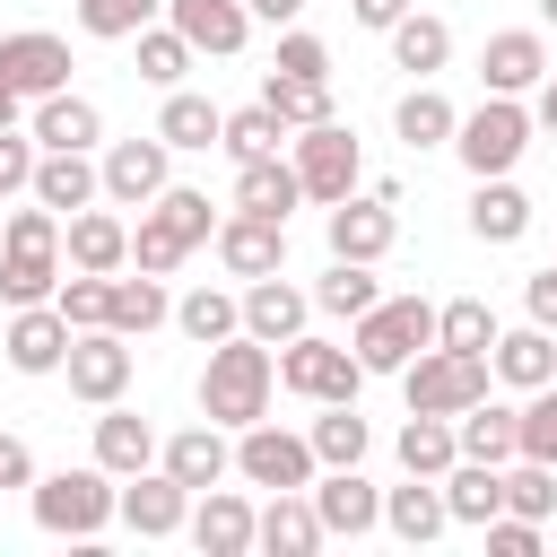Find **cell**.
Listing matches in <instances>:
<instances>
[{"label":"cell","instance_id":"1","mask_svg":"<svg viewBox=\"0 0 557 557\" xmlns=\"http://www.w3.org/2000/svg\"><path fill=\"white\" fill-rule=\"evenodd\" d=\"M270 392H278V348H261L252 331H226L200 366V418L209 426H252V418H270Z\"/></svg>","mask_w":557,"mask_h":557},{"label":"cell","instance_id":"2","mask_svg":"<svg viewBox=\"0 0 557 557\" xmlns=\"http://www.w3.org/2000/svg\"><path fill=\"white\" fill-rule=\"evenodd\" d=\"M348 348H357L366 374H400L418 348H435V305H426V296H374V305L357 313Z\"/></svg>","mask_w":557,"mask_h":557},{"label":"cell","instance_id":"3","mask_svg":"<svg viewBox=\"0 0 557 557\" xmlns=\"http://www.w3.org/2000/svg\"><path fill=\"white\" fill-rule=\"evenodd\" d=\"M113 470L104 461H87V470H52V479H35V522L52 531V540H96L104 522H113Z\"/></svg>","mask_w":557,"mask_h":557},{"label":"cell","instance_id":"4","mask_svg":"<svg viewBox=\"0 0 557 557\" xmlns=\"http://www.w3.org/2000/svg\"><path fill=\"white\" fill-rule=\"evenodd\" d=\"M287 165H296V183H305V200H348L357 191V174H366V148H357V131L331 113V122H305L296 139H287Z\"/></svg>","mask_w":557,"mask_h":557},{"label":"cell","instance_id":"5","mask_svg":"<svg viewBox=\"0 0 557 557\" xmlns=\"http://www.w3.org/2000/svg\"><path fill=\"white\" fill-rule=\"evenodd\" d=\"M453 148H461L470 174H513L522 148H531V104H522V96H487L479 113L453 122Z\"/></svg>","mask_w":557,"mask_h":557},{"label":"cell","instance_id":"6","mask_svg":"<svg viewBox=\"0 0 557 557\" xmlns=\"http://www.w3.org/2000/svg\"><path fill=\"white\" fill-rule=\"evenodd\" d=\"M487 357H461V348H418L409 366H400V392H409V409H435V418H461L470 400H487Z\"/></svg>","mask_w":557,"mask_h":557},{"label":"cell","instance_id":"7","mask_svg":"<svg viewBox=\"0 0 557 557\" xmlns=\"http://www.w3.org/2000/svg\"><path fill=\"white\" fill-rule=\"evenodd\" d=\"M278 383L296 392V400H357L366 392V366H357V348H339V339H313V331H296L287 348H278Z\"/></svg>","mask_w":557,"mask_h":557},{"label":"cell","instance_id":"8","mask_svg":"<svg viewBox=\"0 0 557 557\" xmlns=\"http://www.w3.org/2000/svg\"><path fill=\"white\" fill-rule=\"evenodd\" d=\"M313 444L305 435H287V426H270V418H252V426H235V479L244 487H313Z\"/></svg>","mask_w":557,"mask_h":557},{"label":"cell","instance_id":"9","mask_svg":"<svg viewBox=\"0 0 557 557\" xmlns=\"http://www.w3.org/2000/svg\"><path fill=\"white\" fill-rule=\"evenodd\" d=\"M131 339L113 331V322H96V331H70V357H61V374H70V392L87 400V409H104V400H122L131 392Z\"/></svg>","mask_w":557,"mask_h":557},{"label":"cell","instance_id":"10","mask_svg":"<svg viewBox=\"0 0 557 557\" xmlns=\"http://www.w3.org/2000/svg\"><path fill=\"white\" fill-rule=\"evenodd\" d=\"M96 183H104V200L113 209H148L165 183H174V148L148 131V139H113L104 157H96Z\"/></svg>","mask_w":557,"mask_h":557},{"label":"cell","instance_id":"11","mask_svg":"<svg viewBox=\"0 0 557 557\" xmlns=\"http://www.w3.org/2000/svg\"><path fill=\"white\" fill-rule=\"evenodd\" d=\"M313 513H322V540H366L374 522H383V487L348 461V470H313Z\"/></svg>","mask_w":557,"mask_h":557},{"label":"cell","instance_id":"12","mask_svg":"<svg viewBox=\"0 0 557 557\" xmlns=\"http://www.w3.org/2000/svg\"><path fill=\"white\" fill-rule=\"evenodd\" d=\"M209 244H218L226 278H270V270H287V218H252V209H226Z\"/></svg>","mask_w":557,"mask_h":557},{"label":"cell","instance_id":"13","mask_svg":"<svg viewBox=\"0 0 557 557\" xmlns=\"http://www.w3.org/2000/svg\"><path fill=\"white\" fill-rule=\"evenodd\" d=\"M113 513H122L139 540H174V531H183V513H191V487H183L174 470H157V461H148V470H131V479H122Z\"/></svg>","mask_w":557,"mask_h":557},{"label":"cell","instance_id":"14","mask_svg":"<svg viewBox=\"0 0 557 557\" xmlns=\"http://www.w3.org/2000/svg\"><path fill=\"white\" fill-rule=\"evenodd\" d=\"M235 305H244V331H252L261 348H287V339L305 331V313H313V296H305L287 270H270V278H244V296H235Z\"/></svg>","mask_w":557,"mask_h":557},{"label":"cell","instance_id":"15","mask_svg":"<svg viewBox=\"0 0 557 557\" xmlns=\"http://www.w3.org/2000/svg\"><path fill=\"white\" fill-rule=\"evenodd\" d=\"M0 348H9L17 374H61V357H70V322H61V305H52V296H44V305H9Z\"/></svg>","mask_w":557,"mask_h":557},{"label":"cell","instance_id":"16","mask_svg":"<svg viewBox=\"0 0 557 557\" xmlns=\"http://www.w3.org/2000/svg\"><path fill=\"white\" fill-rule=\"evenodd\" d=\"M0 78L35 104V96L70 87V44H61V35H44V26H17V35H0Z\"/></svg>","mask_w":557,"mask_h":557},{"label":"cell","instance_id":"17","mask_svg":"<svg viewBox=\"0 0 557 557\" xmlns=\"http://www.w3.org/2000/svg\"><path fill=\"white\" fill-rule=\"evenodd\" d=\"M61 261H70V270H104V278H113V270H131V226H122L113 209H96V200H87V209H70V218H61Z\"/></svg>","mask_w":557,"mask_h":557},{"label":"cell","instance_id":"18","mask_svg":"<svg viewBox=\"0 0 557 557\" xmlns=\"http://www.w3.org/2000/svg\"><path fill=\"white\" fill-rule=\"evenodd\" d=\"M252 496H235V487H200L191 496V513H183V531L200 540V557H244L252 548Z\"/></svg>","mask_w":557,"mask_h":557},{"label":"cell","instance_id":"19","mask_svg":"<svg viewBox=\"0 0 557 557\" xmlns=\"http://www.w3.org/2000/svg\"><path fill=\"white\" fill-rule=\"evenodd\" d=\"M479 78H487V96H531V87L548 78V44H540V26H505V35H487Z\"/></svg>","mask_w":557,"mask_h":557},{"label":"cell","instance_id":"20","mask_svg":"<svg viewBox=\"0 0 557 557\" xmlns=\"http://www.w3.org/2000/svg\"><path fill=\"white\" fill-rule=\"evenodd\" d=\"M392 235H400V218H392V200H331V261H383L392 252Z\"/></svg>","mask_w":557,"mask_h":557},{"label":"cell","instance_id":"21","mask_svg":"<svg viewBox=\"0 0 557 557\" xmlns=\"http://www.w3.org/2000/svg\"><path fill=\"white\" fill-rule=\"evenodd\" d=\"M252 548H270V557H313V548H322L313 496H305V487H270V505L252 513Z\"/></svg>","mask_w":557,"mask_h":557},{"label":"cell","instance_id":"22","mask_svg":"<svg viewBox=\"0 0 557 557\" xmlns=\"http://www.w3.org/2000/svg\"><path fill=\"white\" fill-rule=\"evenodd\" d=\"M157 470H174V479L200 496V487H218V479L235 470V444H226V426H209V418H200V426H183V435H165V444H157Z\"/></svg>","mask_w":557,"mask_h":557},{"label":"cell","instance_id":"23","mask_svg":"<svg viewBox=\"0 0 557 557\" xmlns=\"http://www.w3.org/2000/svg\"><path fill=\"white\" fill-rule=\"evenodd\" d=\"M165 26L191 44V52H244V35H252V17H244V0H165Z\"/></svg>","mask_w":557,"mask_h":557},{"label":"cell","instance_id":"24","mask_svg":"<svg viewBox=\"0 0 557 557\" xmlns=\"http://www.w3.org/2000/svg\"><path fill=\"white\" fill-rule=\"evenodd\" d=\"M44 209H87V200H104V183H96V157L87 148H35V183H26Z\"/></svg>","mask_w":557,"mask_h":557},{"label":"cell","instance_id":"25","mask_svg":"<svg viewBox=\"0 0 557 557\" xmlns=\"http://www.w3.org/2000/svg\"><path fill=\"white\" fill-rule=\"evenodd\" d=\"M487 374H496V383H513V392H540V383L557 374V331H540V322H522V331H496V348H487Z\"/></svg>","mask_w":557,"mask_h":557},{"label":"cell","instance_id":"26","mask_svg":"<svg viewBox=\"0 0 557 557\" xmlns=\"http://www.w3.org/2000/svg\"><path fill=\"white\" fill-rule=\"evenodd\" d=\"M453 444H461V461H513L522 453V409H505V400H470L461 418H453Z\"/></svg>","mask_w":557,"mask_h":557},{"label":"cell","instance_id":"27","mask_svg":"<svg viewBox=\"0 0 557 557\" xmlns=\"http://www.w3.org/2000/svg\"><path fill=\"white\" fill-rule=\"evenodd\" d=\"M470 235H479V244H522V235H531V200H522L513 174H479V191H470Z\"/></svg>","mask_w":557,"mask_h":557},{"label":"cell","instance_id":"28","mask_svg":"<svg viewBox=\"0 0 557 557\" xmlns=\"http://www.w3.org/2000/svg\"><path fill=\"white\" fill-rule=\"evenodd\" d=\"M35 148H96L104 139V113L87 104V96H70V87H52V96H35Z\"/></svg>","mask_w":557,"mask_h":557},{"label":"cell","instance_id":"29","mask_svg":"<svg viewBox=\"0 0 557 557\" xmlns=\"http://www.w3.org/2000/svg\"><path fill=\"white\" fill-rule=\"evenodd\" d=\"M235 209H252V218H287V209H305L296 165H287V157H244V165H235Z\"/></svg>","mask_w":557,"mask_h":557},{"label":"cell","instance_id":"30","mask_svg":"<svg viewBox=\"0 0 557 557\" xmlns=\"http://www.w3.org/2000/svg\"><path fill=\"white\" fill-rule=\"evenodd\" d=\"M96 461H104L113 479H131V470H148V461H157V426H148L139 409H122V400H104V418H96Z\"/></svg>","mask_w":557,"mask_h":557},{"label":"cell","instance_id":"31","mask_svg":"<svg viewBox=\"0 0 557 557\" xmlns=\"http://www.w3.org/2000/svg\"><path fill=\"white\" fill-rule=\"evenodd\" d=\"M435 487H444V513H453V522H470V531L505 513V470H496V461H453Z\"/></svg>","mask_w":557,"mask_h":557},{"label":"cell","instance_id":"32","mask_svg":"<svg viewBox=\"0 0 557 557\" xmlns=\"http://www.w3.org/2000/svg\"><path fill=\"white\" fill-rule=\"evenodd\" d=\"M392 453H400V470H409V479H444V470L461 461L453 418H435V409H409V426L392 435Z\"/></svg>","mask_w":557,"mask_h":557},{"label":"cell","instance_id":"33","mask_svg":"<svg viewBox=\"0 0 557 557\" xmlns=\"http://www.w3.org/2000/svg\"><path fill=\"white\" fill-rule=\"evenodd\" d=\"M453 513H444V487L435 479H409V487H383V531L392 540H409V548H426L435 531H444Z\"/></svg>","mask_w":557,"mask_h":557},{"label":"cell","instance_id":"34","mask_svg":"<svg viewBox=\"0 0 557 557\" xmlns=\"http://www.w3.org/2000/svg\"><path fill=\"white\" fill-rule=\"evenodd\" d=\"M61 287V244H0V305H44Z\"/></svg>","mask_w":557,"mask_h":557},{"label":"cell","instance_id":"35","mask_svg":"<svg viewBox=\"0 0 557 557\" xmlns=\"http://www.w3.org/2000/svg\"><path fill=\"white\" fill-rule=\"evenodd\" d=\"M383 35H392V70H409V78H435V70L453 61V26L426 17V9H409V17L383 26Z\"/></svg>","mask_w":557,"mask_h":557},{"label":"cell","instance_id":"36","mask_svg":"<svg viewBox=\"0 0 557 557\" xmlns=\"http://www.w3.org/2000/svg\"><path fill=\"white\" fill-rule=\"evenodd\" d=\"M139 218H148V226H165L183 252H200V244L218 235V209H209V191H191V183H165V191H157Z\"/></svg>","mask_w":557,"mask_h":557},{"label":"cell","instance_id":"37","mask_svg":"<svg viewBox=\"0 0 557 557\" xmlns=\"http://www.w3.org/2000/svg\"><path fill=\"white\" fill-rule=\"evenodd\" d=\"M453 122H461V113L444 104V87H435V78H418V87L392 104V131H400L409 148H453Z\"/></svg>","mask_w":557,"mask_h":557},{"label":"cell","instance_id":"38","mask_svg":"<svg viewBox=\"0 0 557 557\" xmlns=\"http://www.w3.org/2000/svg\"><path fill=\"white\" fill-rule=\"evenodd\" d=\"M104 322H113L122 339H148L157 322H174V296H165V278H148V270H139V278H122V270H113V313H104Z\"/></svg>","mask_w":557,"mask_h":557},{"label":"cell","instance_id":"39","mask_svg":"<svg viewBox=\"0 0 557 557\" xmlns=\"http://www.w3.org/2000/svg\"><path fill=\"white\" fill-rule=\"evenodd\" d=\"M305 444H313V461L322 470H348V461H366V418H357V400H322V418L305 426Z\"/></svg>","mask_w":557,"mask_h":557},{"label":"cell","instance_id":"40","mask_svg":"<svg viewBox=\"0 0 557 557\" xmlns=\"http://www.w3.org/2000/svg\"><path fill=\"white\" fill-rule=\"evenodd\" d=\"M218 104L209 96H191V87H165V113H157V139L165 148H218Z\"/></svg>","mask_w":557,"mask_h":557},{"label":"cell","instance_id":"41","mask_svg":"<svg viewBox=\"0 0 557 557\" xmlns=\"http://www.w3.org/2000/svg\"><path fill=\"white\" fill-rule=\"evenodd\" d=\"M261 104H270L287 131L331 122V78H287V70H270V78H261Z\"/></svg>","mask_w":557,"mask_h":557},{"label":"cell","instance_id":"42","mask_svg":"<svg viewBox=\"0 0 557 557\" xmlns=\"http://www.w3.org/2000/svg\"><path fill=\"white\" fill-rule=\"evenodd\" d=\"M287 139H296V131H287L270 104H244V113H226V122H218V148H226L235 165H244V157H278Z\"/></svg>","mask_w":557,"mask_h":557},{"label":"cell","instance_id":"43","mask_svg":"<svg viewBox=\"0 0 557 557\" xmlns=\"http://www.w3.org/2000/svg\"><path fill=\"white\" fill-rule=\"evenodd\" d=\"M374 296H383V287H374V261H331V270L313 278V305H322V313H339V322H357Z\"/></svg>","mask_w":557,"mask_h":557},{"label":"cell","instance_id":"44","mask_svg":"<svg viewBox=\"0 0 557 557\" xmlns=\"http://www.w3.org/2000/svg\"><path fill=\"white\" fill-rule=\"evenodd\" d=\"M174 322H183V339H200V348H218L226 331H244V305H235L226 287H191V296L174 305Z\"/></svg>","mask_w":557,"mask_h":557},{"label":"cell","instance_id":"45","mask_svg":"<svg viewBox=\"0 0 557 557\" xmlns=\"http://www.w3.org/2000/svg\"><path fill=\"white\" fill-rule=\"evenodd\" d=\"M435 348L487 357V348H496V313H487L479 296H453V305H435Z\"/></svg>","mask_w":557,"mask_h":557},{"label":"cell","instance_id":"46","mask_svg":"<svg viewBox=\"0 0 557 557\" xmlns=\"http://www.w3.org/2000/svg\"><path fill=\"white\" fill-rule=\"evenodd\" d=\"M165 17V0H78V26L96 35V44H131L139 26H157Z\"/></svg>","mask_w":557,"mask_h":557},{"label":"cell","instance_id":"47","mask_svg":"<svg viewBox=\"0 0 557 557\" xmlns=\"http://www.w3.org/2000/svg\"><path fill=\"white\" fill-rule=\"evenodd\" d=\"M52 305H61L70 331H96V322L113 313V278H104V270H70V278L52 287Z\"/></svg>","mask_w":557,"mask_h":557},{"label":"cell","instance_id":"48","mask_svg":"<svg viewBox=\"0 0 557 557\" xmlns=\"http://www.w3.org/2000/svg\"><path fill=\"white\" fill-rule=\"evenodd\" d=\"M505 513H531V522H548L557 513V470L548 461H505Z\"/></svg>","mask_w":557,"mask_h":557},{"label":"cell","instance_id":"49","mask_svg":"<svg viewBox=\"0 0 557 557\" xmlns=\"http://www.w3.org/2000/svg\"><path fill=\"white\" fill-rule=\"evenodd\" d=\"M131 44H139V78H148V87H183V70H191V44H183L174 26H139Z\"/></svg>","mask_w":557,"mask_h":557},{"label":"cell","instance_id":"50","mask_svg":"<svg viewBox=\"0 0 557 557\" xmlns=\"http://www.w3.org/2000/svg\"><path fill=\"white\" fill-rule=\"evenodd\" d=\"M522 461H548L557 470V374L522 400Z\"/></svg>","mask_w":557,"mask_h":557},{"label":"cell","instance_id":"51","mask_svg":"<svg viewBox=\"0 0 557 557\" xmlns=\"http://www.w3.org/2000/svg\"><path fill=\"white\" fill-rule=\"evenodd\" d=\"M270 70H287V78H331V44L305 35V26H278V61H270Z\"/></svg>","mask_w":557,"mask_h":557},{"label":"cell","instance_id":"52","mask_svg":"<svg viewBox=\"0 0 557 557\" xmlns=\"http://www.w3.org/2000/svg\"><path fill=\"white\" fill-rule=\"evenodd\" d=\"M26 183H35V131H17V122H9V131H0V200H9V191H26Z\"/></svg>","mask_w":557,"mask_h":557},{"label":"cell","instance_id":"53","mask_svg":"<svg viewBox=\"0 0 557 557\" xmlns=\"http://www.w3.org/2000/svg\"><path fill=\"white\" fill-rule=\"evenodd\" d=\"M479 531H487L496 557H540V522H531V513H496V522H479Z\"/></svg>","mask_w":557,"mask_h":557},{"label":"cell","instance_id":"54","mask_svg":"<svg viewBox=\"0 0 557 557\" xmlns=\"http://www.w3.org/2000/svg\"><path fill=\"white\" fill-rule=\"evenodd\" d=\"M522 305H531V322H540V331H557V261L522 278Z\"/></svg>","mask_w":557,"mask_h":557},{"label":"cell","instance_id":"55","mask_svg":"<svg viewBox=\"0 0 557 557\" xmlns=\"http://www.w3.org/2000/svg\"><path fill=\"white\" fill-rule=\"evenodd\" d=\"M0 487H35V453H26V435H9V426H0Z\"/></svg>","mask_w":557,"mask_h":557},{"label":"cell","instance_id":"56","mask_svg":"<svg viewBox=\"0 0 557 557\" xmlns=\"http://www.w3.org/2000/svg\"><path fill=\"white\" fill-rule=\"evenodd\" d=\"M348 9H357V26H374V35H383V26H400L418 0H348Z\"/></svg>","mask_w":557,"mask_h":557},{"label":"cell","instance_id":"57","mask_svg":"<svg viewBox=\"0 0 557 557\" xmlns=\"http://www.w3.org/2000/svg\"><path fill=\"white\" fill-rule=\"evenodd\" d=\"M244 17H261V26H296L305 0H244Z\"/></svg>","mask_w":557,"mask_h":557},{"label":"cell","instance_id":"58","mask_svg":"<svg viewBox=\"0 0 557 557\" xmlns=\"http://www.w3.org/2000/svg\"><path fill=\"white\" fill-rule=\"evenodd\" d=\"M531 96H540V104H531V131H557V70H548Z\"/></svg>","mask_w":557,"mask_h":557},{"label":"cell","instance_id":"59","mask_svg":"<svg viewBox=\"0 0 557 557\" xmlns=\"http://www.w3.org/2000/svg\"><path fill=\"white\" fill-rule=\"evenodd\" d=\"M17 113H26V96H17V87H9V78H0V131H9V122H17Z\"/></svg>","mask_w":557,"mask_h":557},{"label":"cell","instance_id":"60","mask_svg":"<svg viewBox=\"0 0 557 557\" xmlns=\"http://www.w3.org/2000/svg\"><path fill=\"white\" fill-rule=\"evenodd\" d=\"M540 26H557V0H540Z\"/></svg>","mask_w":557,"mask_h":557}]
</instances>
